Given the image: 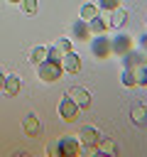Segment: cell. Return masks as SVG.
<instances>
[{
    "label": "cell",
    "mask_w": 147,
    "mask_h": 157,
    "mask_svg": "<svg viewBox=\"0 0 147 157\" xmlns=\"http://www.w3.org/2000/svg\"><path fill=\"white\" fill-rule=\"evenodd\" d=\"M37 74H39V78L42 81H47V83H54V81H59L61 78V74H64V69H61V64H54V61H39L37 64Z\"/></svg>",
    "instance_id": "1"
},
{
    "label": "cell",
    "mask_w": 147,
    "mask_h": 157,
    "mask_svg": "<svg viewBox=\"0 0 147 157\" xmlns=\"http://www.w3.org/2000/svg\"><path fill=\"white\" fill-rule=\"evenodd\" d=\"M91 52H93L98 59H105L108 54H113V52H110V37H105V34H93V39H91Z\"/></svg>",
    "instance_id": "2"
},
{
    "label": "cell",
    "mask_w": 147,
    "mask_h": 157,
    "mask_svg": "<svg viewBox=\"0 0 147 157\" xmlns=\"http://www.w3.org/2000/svg\"><path fill=\"white\" fill-rule=\"evenodd\" d=\"M78 110H81V108L74 103V98H71V96H64V98L59 101V118H64V120H69V123H71V120H76V118H78Z\"/></svg>",
    "instance_id": "3"
},
{
    "label": "cell",
    "mask_w": 147,
    "mask_h": 157,
    "mask_svg": "<svg viewBox=\"0 0 147 157\" xmlns=\"http://www.w3.org/2000/svg\"><path fill=\"white\" fill-rule=\"evenodd\" d=\"M56 145H59L61 155H66V157H74V155H78L81 140H78V135H64V137H59V140H56Z\"/></svg>",
    "instance_id": "4"
},
{
    "label": "cell",
    "mask_w": 147,
    "mask_h": 157,
    "mask_svg": "<svg viewBox=\"0 0 147 157\" xmlns=\"http://www.w3.org/2000/svg\"><path fill=\"white\" fill-rule=\"evenodd\" d=\"M100 137H103V135H100L93 125H83V128L78 130V140H81V145H86V147H96Z\"/></svg>",
    "instance_id": "5"
},
{
    "label": "cell",
    "mask_w": 147,
    "mask_h": 157,
    "mask_svg": "<svg viewBox=\"0 0 147 157\" xmlns=\"http://www.w3.org/2000/svg\"><path fill=\"white\" fill-rule=\"evenodd\" d=\"M127 49H132V37H127V34H115V37H110V52L113 54H125Z\"/></svg>",
    "instance_id": "6"
},
{
    "label": "cell",
    "mask_w": 147,
    "mask_h": 157,
    "mask_svg": "<svg viewBox=\"0 0 147 157\" xmlns=\"http://www.w3.org/2000/svg\"><path fill=\"white\" fill-rule=\"evenodd\" d=\"M61 69L69 71V74H78V71H81V56H78L76 52H66V54L61 56Z\"/></svg>",
    "instance_id": "7"
},
{
    "label": "cell",
    "mask_w": 147,
    "mask_h": 157,
    "mask_svg": "<svg viewBox=\"0 0 147 157\" xmlns=\"http://www.w3.org/2000/svg\"><path fill=\"white\" fill-rule=\"evenodd\" d=\"M66 96H71L74 98V103L83 110V108H88L91 105V96H88V91L86 88H78V86H71L69 91H66Z\"/></svg>",
    "instance_id": "8"
},
{
    "label": "cell",
    "mask_w": 147,
    "mask_h": 157,
    "mask_svg": "<svg viewBox=\"0 0 147 157\" xmlns=\"http://www.w3.org/2000/svg\"><path fill=\"white\" fill-rule=\"evenodd\" d=\"M145 61V49H127L123 54V69H132Z\"/></svg>",
    "instance_id": "9"
},
{
    "label": "cell",
    "mask_w": 147,
    "mask_h": 157,
    "mask_svg": "<svg viewBox=\"0 0 147 157\" xmlns=\"http://www.w3.org/2000/svg\"><path fill=\"white\" fill-rule=\"evenodd\" d=\"M125 22H127V12H125L123 7H115V10L108 12V25H110V27L118 29V27H123Z\"/></svg>",
    "instance_id": "10"
},
{
    "label": "cell",
    "mask_w": 147,
    "mask_h": 157,
    "mask_svg": "<svg viewBox=\"0 0 147 157\" xmlns=\"http://www.w3.org/2000/svg\"><path fill=\"white\" fill-rule=\"evenodd\" d=\"M20 88H22L20 76H17V74H7V76H5V86H2V91H5V93H10V96H17V93H20Z\"/></svg>",
    "instance_id": "11"
},
{
    "label": "cell",
    "mask_w": 147,
    "mask_h": 157,
    "mask_svg": "<svg viewBox=\"0 0 147 157\" xmlns=\"http://www.w3.org/2000/svg\"><path fill=\"white\" fill-rule=\"evenodd\" d=\"M130 120H132L135 125H145V123H147V108H145L142 103H135V105L130 108Z\"/></svg>",
    "instance_id": "12"
},
{
    "label": "cell",
    "mask_w": 147,
    "mask_h": 157,
    "mask_svg": "<svg viewBox=\"0 0 147 157\" xmlns=\"http://www.w3.org/2000/svg\"><path fill=\"white\" fill-rule=\"evenodd\" d=\"M86 22H88L91 34H105V29H108V22H105V20H100V15H96L93 20H86Z\"/></svg>",
    "instance_id": "13"
},
{
    "label": "cell",
    "mask_w": 147,
    "mask_h": 157,
    "mask_svg": "<svg viewBox=\"0 0 147 157\" xmlns=\"http://www.w3.org/2000/svg\"><path fill=\"white\" fill-rule=\"evenodd\" d=\"M71 32H74L78 39H88V37H93L91 29H88V22H86V20H76L74 27H71Z\"/></svg>",
    "instance_id": "14"
},
{
    "label": "cell",
    "mask_w": 147,
    "mask_h": 157,
    "mask_svg": "<svg viewBox=\"0 0 147 157\" xmlns=\"http://www.w3.org/2000/svg\"><path fill=\"white\" fill-rule=\"evenodd\" d=\"M132 76H135V81H137V86H147V64L142 61V64H137V66H132Z\"/></svg>",
    "instance_id": "15"
},
{
    "label": "cell",
    "mask_w": 147,
    "mask_h": 157,
    "mask_svg": "<svg viewBox=\"0 0 147 157\" xmlns=\"http://www.w3.org/2000/svg\"><path fill=\"white\" fill-rule=\"evenodd\" d=\"M96 150H98V155H100V152H108V155H115V152H118V150H115V145L110 142V137H105V135H103V137L98 140Z\"/></svg>",
    "instance_id": "16"
},
{
    "label": "cell",
    "mask_w": 147,
    "mask_h": 157,
    "mask_svg": "<svg viewBox=\"0 0 147 157\" xmlns=\"http://www.w3.org/2000/svg\"><path fill=\"white\" fill-rule=\"evenodd\" d=\"M44 59H47V47H42V44H39V47H34V49L29 52V61H32L34 66H37L39 61H44Z\"/></svg>",
    "instance_id": "17"
},
{
    "label": "cell",
    "mask_w": 147,
    "mask_h": 157,
    "mask_svg": "<svg viewBox=\"0 0 147 157\" xmlns=\"http://www.w3.org/2000/svg\"><path fill=\"white\" fill-rule=\"evenodd\" d=\"M98 15V5H93V2H86L83 7H81V20H93Z\"/></svg>",
    "instance_id": "18"
},
{
    "label": "cell",
    "mask_w": 147,
    "mask_h": 157,
    "mask_svg": "<svg viewBox=\"0 0 147 157\" xmlns=\"http://www.w3.org/2000/svg\"><path fill=\"white\" fill-rule=\"evenodd\" d=\"M61 52L56 49V44H51V47H47V61H54V64H61Z\"/></svg>",
    "instance_id": "19"
},
{
    "label": "cell",
    "mask_w": 147,
    "mask_h": 157,
    "mask_svg": "<svg viewBox=\"0 0 147 157\" xmlns=\"http://www.w3.org/2000/svg\"><path fill=\"white\" fill-rule=\"evenodd\" d=\"M24 130H27L29 135H37V132H39V123H37L34 115H27V118H24Z\"/></svg>",
    "instance_id": "20"
},
{
    "label": "cell",
    "mask_w": 147,
    "mask_h": 157,
    "mask_svg": "<svg viewBox=\"0 0 147 157\" xmlns=\"http://www.w3.org/2000/svg\"><path fill=\"white\" fill-rule=\"evenodd\" d=\"M56 49H59L61 54H66V52H74V49H71V39H66V37H59V39H56Z\"/></svg>",
    "instance_id": "21"
},
{
    "label": "cell",
    "mask_w": 147,
    "mask_h": 157,
    "mask_svg": "<svg viewBox=\"0 0 147 157\" xmlns=\"http://www.w3.org/2000/svg\"><path fill=\"white\" fill-rule=\"evenodd\" d=\"M115 7H120V0H98V10H115Z\"/></svg>",
    "instance_id": "22"
},
{
    "label": "cell",
    "mask_w": 147,
    "mask_h": 157,
    "mask_svg": "<svg viewBox=\"0 0 147 157\" xmlns=\"http://www.w3.org/2000/svg\"><path fill=\"white\" fill-rule=\"evenodd\" d=\"M123 83L125 86H137V81H135V76H132V69H123Z\"/></svg>",
    "instance_id": "23"
},
{
    "label": "cell",
    "mask_w": 147,
    "mask_h": 157,
    "mask_svg": "<svg viewBox=\"0 0 147 157\" xmlns=\"http://www.w3.org/2000/svg\"><path fill=\"white\" fill-rule=\"evenodd\" d=\"M20 2H22V10L24 12H29V15L37 12V0H20Z\"/></svg>",
    "instance_id": "24"
},
{
    "label": "cell",
    "mask_w": 147,
    "mask_h": 157,
    "mask_svg": "<svg viewBox=\"0 0 147 157\" xmlns=\"http://www.w3.org/2000/svg\"><path fill=\"white\" fill-rule=\"evenodd\" d=\"M47 152H49L51 157H61V150H59V145H56V142H51V145L47 147Z\"/></svg>",
    "instance_id": "25"
},
{
    "label": "cell",
    "mask_w": 147,
    "mask_h": 157,
    "mask_svg": "<svg viewBox=\"0 0 147 157\" xmlns=\"http://www.w3.org/2000/svg\"><path fill=\"white\" fill-rule=\"evenodd\" d=\"M2 86H5V74L0 71V91H2Z\"/></svg>",
    "instance_id": "26"
},
{
    "label": "cell",
    "mask_w": 147,
    "mask_h": 157,
    "mask_svg": "<svg viewBox=\"0 0 147 157\" xmlns=\"http://www.w3.org/2000/svg\"><path fill=\"white\" fill-rule=\"evenodd\" d=\"M142 44H147V34H145V37H142Z\"/></svg>",
    "instance_id": "27"
},
{
    "label": "cell",
    "mask_w": 147,
    "mask_h": 157,
    "mask_svg": "<svg viewBox=\"0 0 147 157\" xmlns=\"http://www.w3.org/2000/svg\"><path fill=\"white\" fill-rule=\"evenodd\" d=\"M10 2H20V0H10Z\"/></svg>",
    "instance_id": "28"
}]
</instances>
